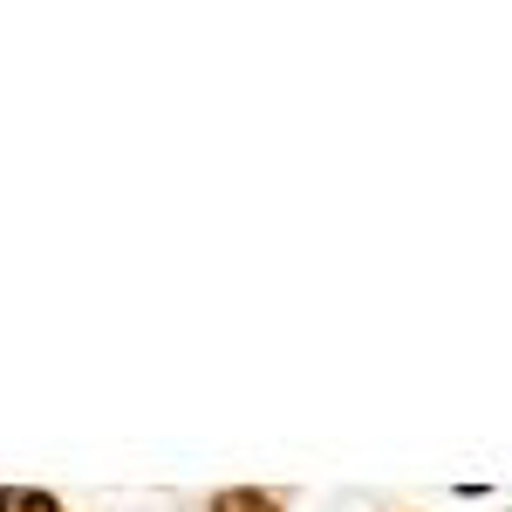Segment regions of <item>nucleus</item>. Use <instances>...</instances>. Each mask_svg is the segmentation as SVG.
I'll list each match as a JSON object with an SVG mask.
<instances>
[{"label": "nucleus", "instance_id": "1", "mask_svg": "<svg viewBox=\"0 0 512 512\" xmlns=\"http://www.w3.org/2000/svg\"><path fill=\"white\" fill-rule=\"evenodd\" d=\"M0 512H62L48 492H21V485H0Z\"/></svg>", "mask_w": 512, "mask_h": 512}, {"label": "nucleus", "instance_id": "2", "mask_svg": "<svg viewBox=\"0 0 512 512\" xmlns=\"http://www.w3.org/2000/svg\"><path fill=\"white\" fill-rule=\"evenodd\" d=\"M212 512H280V499H267V492H219Z\"/></svg>", "mask_w": 512, "mask_h": 512}]
</instances>
